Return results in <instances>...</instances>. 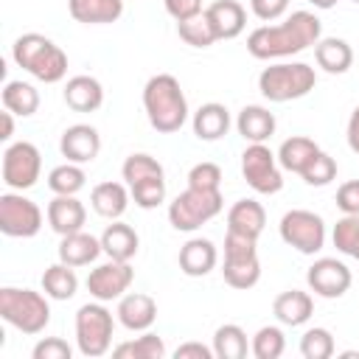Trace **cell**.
Instances as JSON below:
<instances>
[{"label":"cell","mask_w":359,"mask_h":359,"mask_svg":"<svg viewBox=\"0 0 359 359\" xmlns=\"http://www.w3.org/2000/svg\"><path fill=\"white\" fill-rule=\"evenodd\" d=\"M42 171V154L34 143L20 140L3 151V182L11 191H28L36 185Z\"/></svg>","instance_id":"cell-11"},{"label":"cell","mask_w":359,"mask_h":359,"mask_svg":"<svg viewBox=\"0 0 359 359\" xmlns=\"http://www.w3.org/2000/svg\"><path fill=\"white\" fill-rule=\"evenodd\" d=\"M280 238L303 255H314L325 244V222L314 210L294 208L280 219Z\"/></svg>","instance_id":"cell-9"},{"label":"cell","mask_w":359,"mask_h":359,"mask_svg":"<svg viewBox=\"0 0 359 359\" xmlns=\"http://www.w3.org/2000/svg\"><path fill=\"white\" fill-rule=\"evenodd\" d=\"M11 56H14V62L22 70H28L34 79H39L45 84H56L67 73L65 50L59 45H53L42 34H22V36H17V42L11 48Z\"/></svg>","instance_id":"cell-3"},{"label":"cell","mask_w":359,"mask_h":359,"mask_svg":"<svg viewBox=\"0 0 359 359\" xmlns=\"http://www.w3.org/2000/svg\"><path fill=\"white\" fill-rule=\"evenodd\" d=\"M266 227V210L261 202L255 199H238L230 210H227V230L247 236V238H258Z\"/></svg>","instance_id":"cell-18"},{"label":"cell","mask_w":359,"mask_h":359,"mask_svg":"<svg viewBox=\"0 0 359 359\" xmlns=\"http://www.w3.org/2000/svg\"><path fill=\"white\" fill-rule=\"evenodd\" d=\"M250 351H252L255 359H278L286 351V337H283V331L278 325H264L252 337Z\"/></svg>","instance_id":"cell-36"},{"label":"cell","mask_w":359,"mask_h":359,"mask_svg":"<svg viewBox=\"0 0 359 359\" xmlns=\"http://www.w3.org/2000/svg\"><path fill=\"white\" fill-rule=\"evenodd\" d=\"M241 174L255 194H278L283 188V177L278 168V154H272L264 143H250L241 154Z\"/></svg>","instance_id":"cell-10"},{"label":"cell","mask_w":359,"mask_h":359,"mask_svg":"<svg viewBox=\"0 0 359 359\" xmlns=\"http://www.w3.org/2000/svg\"><path fill=\"white\" fill-rule=\"evenodd\" d=\"M317 84V73L311 65L306 62H280V65H269L261 70L258 76V90L266 101L272 104H283V101H294L303 98L314 90Z\"/></svg>","instance_id":"cell-4"},{"label":"cell","mask_w":359,"mask_h":359,"mask_svg":"<svg viewBox=\"0 0 359 359\" xmlns=\"http://www.w3.org/2000/svg\"><path fill=\"white\" fill-rule=\"evenodd\" d=\"M188 185L202 188V191H219L222 185V168L216 163H196L188 171Z\"/></svg>","instance_id":"cell-43"},{"label":"cell","mask_w":359,"mask_h":359,"mask_svg":"<svg viewBox=\"0 0 359 359\" xmlns=\"http://www.w3.org/2000/svg\"><path fill=\"white\" fill-rule=\"evenodd\" d=\"M177 31H180V39H182L185 45H191V48H210V45L216 42V34H213V28H210L205 11L196 14V17H191V20L177 22Z\"/></svg>","instance_id":"cell-37"},{"label":"cell","mask_w":359,"mask_h":359,"mask_svg":"<svg viewBox=\"0 0 359 359\" xmlns=\"http://www.w3.org/2000/svg\"><path fill=\"white\" fill-rule=\"evenodd\" d=\"M219 261V252L213 247V241L208 238H191L180 247V269L188 278H202L208 275Z\"/></svg>","instance_id":"cell-20"},{"label":"cell","mask_w":359,"mask_h":359,"mask_svg":"<svg viewBox=\"0 0 359 359\" xmlns=\"http://www.w3.org/2000/svg\"><path fill=\"white\" fill-rule=\"evenodd\" d=\"M67 11L76 22L107 25L123 14V0H67Z\"/></svg>","instance_id":"cell-21"},{"label":"cell","mask_w":359,"mask_h":359,"mask_svg":"<svg viewBox=\"0 0 359 359\" xmlns=\"http://www.w3.org/2000/svg\"><path fill=\"white\" fill-rule=\"evenodd\" d=\"M300 177H303L306 185H311V188H323V185H328V182L337 177V160H334L331 154L320 151V154L309 163V168H306Z\"/></svg>","instance_id":"cell-42"},{"label":"cell","mask_w":359,"mask_h":359,"mask_svg":"<svg viewBox=\"0 0 359 359\" xmlns=\"http://www.w3.org/2000/svg\"><path fill=\"white\" fill-rule=\"evenodd\" d=\"M323 149L311 140V137H306V135H292V137H286L283 143H280V149H278V163H280V168H286V171H292V174H303L306 168H309V163L320 154Z\"/></svg>","instance_id":"cell-23"},{"label":"cell","mask_w":359,"mask_h":359,"mask_svg":"<svg viewBox=\"0 0 359 359\" xmlns=\"http://www.w3.org/2000/svg\"><path fill=\"white\" fill-rule=\"evenodd\" d=\"M224 208L222 191H202V188H191L177 194L174 202L168 205V222L174 230L191 233L196 227H202L205 222H210L213 216H219Z\"/></svg>","instance_id":"cell-6"},{"label":"cell","mask_w":359,"mask_h":359,"mask_svg":"<svg viewBox=\"0 0 359 359\" xmlns=\"http://www.w3.org/2000/svg\"><path fill=\"white\" fill-rule=\"evenodd\" d=\"M132 280H135V269L129 266V261H109L87 275V292L95 300L109 303V300H121L123 292L132 286Z\"/></svg>","instance_id":"cell-12"},{"label":"cell","mask_w":359,"mask_h":359,"mask_svg":"<svg viewBox=\"0 0 359 359\" xmlns=\"http://www.w3.org/2000/svg\"><path fill=\"white\" fill-rule=\"evenodd\" d=\"M320 20L311 11H292L280 25H261L247 36V50L255 59H283L320 42Z\"/></svg>","instance_id":"cell-1"},{"label":"cell","mask_w":359,"mask_h":359,"mask_svg":"<svg viewBox=\"0 0 359 359\" xmlns=\"http://www.w3.org/2000/svg\"><path fill=\"white\" fill-rule=\"evenodd\" d=\"M65 104L73 112H95L104 104V87L93 76H73L65 84Z\"/></svg>","instance_id":"cell-19"},{"label":"cell","mask_w":359,"mask_h":359,"mask_svg":"<svg viewBox=\"0 0 359 359\" xmlns=\"http://www.w3.org/2000/svg\"><path fill=\"white\" fill-rule=\"evenodd\" d=\"M353 3H359V0H353Z\"/></svg>","instance_id":"cell-53"},{"label":"cell","mask_w":359,"mask_h":359,"mask_svg":"<svg viewBox=\"0 0 359 359\" xmlns=\"http://www.w3.org/2000/svg\"><path fill=\"white\" fill-rule=\"evenodd\" d=\"M11 135H14V112L3 107V112H0V140H11Z\"/></svg>","instance_id":"cell-51"},{"label":"cell","mask_w":359,"mask_h":359,"mask_svg":"<svg viewBox=\"0 0 359 359\" xmlns=\"http://www.w3.org/2000/svg\"><path fill=\"white\" fill-rule=\"evenodd\" d=\"M101 238H93L90 233L79 230L70 236H62L59 241V261L70 264V266H87L101 255Z\"/></svg>","instance_id":"cell-22"},{"label":"cell","mask_w":359,"mask_h":359,"mask_svg":"<svg viewBox=\"0 0 359 359\" xmlns=\"http://www.w3.org/2000/svg\"><path fill=\"white\" fill-rule=\"evenodd\" d=\"M118 320L123 328L129 331H146L151 328V323L157 320V303L154 297L143 294V292H132V294H123L118 300Z\"/></svg>","instance_id":"cell-17"},{"label":"cell","mask_w":359,"mask_h":359,"mask_svg":"<svg viewBox=\"0 0 359 359\" xmlns=\"http://www.w3.org/2000/svg\"><path fill=\"white\" fill-rule=\"evenodd\" d=\"M351 280H353L351 278V269L342 261H337V258H320L306 272L309 289L314 294H320V297H328V300L342 297L351 289Z\"/></svg>","instance_id":"cell-13"},{"label":"cell","mask_w":359,"mask_h":359,"mask_svg":"<svg viewBox=\"0 0 359 359\" xmlns=\"http://www.w3.org/2000/svg\"><path fill=\"white\" fill-rule=\"evenodd\" d=\"M314 8H334L337 6V0H309Z\"/></svg>","instance_id":"cell-52"},{"label":"cell","mask_w":359,"mask_h":359,"mask_svg":"<svg viewBox=\"0 0 359 359\" xmlns=\"http://www.w3.org/2000/svg\"><path fill=\"white\" fill-rule=\"evenodd\" d=\"M236 129H238V135L244 140L264 143V140H269L275 135V115L266 107H258V104L244 107L238 112V118H236Z\"/></svg>","instance_id":"cell-24"},{"label":"cell","mask_w":359,"mask_h":359,"mask_svg":"<svg viewBox=\"0 0 359 359\" xmlns=\"http://www.w3.org/2000/svg\"><path fill=\"white\" fill-rule=\"evenodd\" d=\"M59 149L62 157H67V163H93L101 151V135L90 123H73L62 132Z\"/></svg>","instance_id":"cell-14"},{"label":"cell","mask_w":359,"mask_h":359,"mask_svg":"<svg viewBox=\"0 0 359 359\" xmlns=\"http://www.w3.org/2000/svg\"><path fill=\"white\" fill-rule=\"evenodd\" d=\"M250 351V342H247V334L241 325L236 323H224L216 328L213 334V353L219 359H244Z\"/></svg>","instance_id":"cell-32"},{"label":"cell","mask_w":359,"mask_h":359,"mask_svg":"<svg viewBox=\"0 0 359 359\" xmlns=\"http://www.w3.org/2000/svg\"><path fill=\"white\" fill-rule=\"evenodd\" d=\"M0 98H3V107L11 109L20 118H28V115H34L39 109V93L28 81H6Z\"/></svg>","instance_id":"cell-30"},{"label":"cell","mask_w":359,"mask_h":359,"mask_svg":"<svg viewBox=\"0 0 359 359\" xmlns=\"http://www.w3.org/2000/svg\"><path fill=\"white\" fill-rule=\"evenodd\" d=\"M272 311L275 317L283 323V325H303L311 311H314V300L309 292H300V289H289V292H280L272 303Z\"/></svg>","instance_id":"cell-25"},{"label":"cell","mask_w":359,"mask_h":359,"mask_svg":"<svg viewBox=\"0 0 359 359\" xmlns=\"http://www.w3.org/2000/svg\"><path fill=\"white\" fill-rule=\"evenodd\" d=\"M230 129V112L224 104H202L196 112H194V135L199 140H219L224 137Z\"/></svg>","instance_id":"cell-27"},{"label":"cell","mask_w":359,"mask_h":359,"mask_svg":"<svg viewBox=\"0 0 359 359\" xmlns=\"http://www.w3.org/2000/svg\"><path fill=\"white\" fill-rule=\"evenodd\" d=\"M126 185H137L143 180H151V177H163V165L151 157V154H129L123 160V168H121Z\"/></svg>","instance_id":"cell-38"},{"label":"cell","mask_w":359,"mask_h":359,"mask_svg":"<svg viewBox=\"0 0 359 359\" xmlns=\"http://www.w3.org/2000/svg\"><path fill=\"white\" fill-rule=\"evenodd\" d=\"M0 317L22 334H39L50 323L48 294H39L34 289L3 286L0 289Z\"/></svg>","instance_id":"cell-5"},{"label":"cell","mask_w":359,"mask_h":359,"mask_svg":"<svg viewBox=\"0 0 359 359\" xmlns=\"http://www.w3.org/2000/svg\"><path fill=\"white\" fill-rule=\"evenodd\" d=\"M112 328H115V320H112V311L107 306L98 303H84L79 311H76V342H79V351L90 359L95 356H104L112 345Z\"/></svg>","instance_id":"cell-7"},{"label":"cell","mask_w":359,"mask_h":359,"mask_svg":"<svg viewBox=\"0 0 359 359\" xmlns=\"http://www.w3.org/2000/svg\"><path fill=\"white\" fill-rule=\"evenodd\" d=\"M73 348L59 337H45L34 345V359H70Z\"/></svg>","instance_id":"cell-45"},{"label":"cell","mask_w":359,"mask_h":359,"mask_svg":"<svg viewBox=\"0 0 359 359\" xmlns=\"http://www.w3.org/2000/svg\"><path fill=\"white\" fill-rule=\"evenodd\" d=\"M205 17L216 34V39H236L247 25V11L236 0H216L205 8Z\"/></svg>","instance_id":"cell-15"},{"label":"cell","mask_w":359,"mask_h":359,"mask_svg":"<svg viewBox=\"0 0 359 359\" xmlns=\"http://www.w3.org/2000/svg\"><path fill=\"white\" fill-rule=\"evenodd\" d=\"M129 194H132V199H135L137 208L151 210V208H157V205L165 199V180H163V177L143 180V182H137V185H129Z\"/></svg>","instance_id":"cell-41"},{"label":"cell","mask_w":359,"mask_h":359,"mask_svg":"<svg viewBox=\"0 0 359 359\" xmlns=\"http://www.w3.org/2000/svg\"><path fill=\"white\" fill-rule=\"evenodd\" d=\"M174 356H177V359H210V356H216V353H213V348H208V345H202V342H185V345H180V348L174 351Z\"/></svg>","instance_id":"cell-49"},{"label":"cell","mask_w":359,"mask_h":359,"mask_svg":"<svg viewBox=\"0 0 359 359\" xmlns=\"http://www.w3.org/2000/svg\"><path fill=\"white\" fill-rule=\"evenodd\" d=\"M118 359H163L165 356V345L157 334H143L132 342H121L112 351Z\"/></svg>","instance_id":"cell-34"},{"label":"cell","mask_w":359,"mask_h":359,"mask_svg":"<svg viewBox=\"0 0 359 359\" xmlns=\"http://www.w3.org/2000/svg\"><path fill=\"white\" fill-rule=\"evenodd\" d=\"M143 107L149 115V123L163 132L174 135L188 121V101L180 87V81L171 73H157L143 87Z\"/></svg>","instance_id":"cell-2"},{"label":"cell","mask_w":359,"mask_h":359,"mask_svg":"<svg viewBox=\"0 0 359 359\" xmlns=\"http://www.w3.org/2000/svg\"><path fill=\"white\" fill-rule=\"evenodd\" d=\"M331 238H334V247H337L339 252H345V255H351V258L359 261V216H348V213H345V216L334 224Z\"/></svg>","instance_id":"cell-39"},{"label":"cell","mask_w":359,"mask_h":359,"mask_svg":"<svg viewBox=\"0 0 359 359\" xmlns=\"http://www.w3.org/2000/svg\"><path fill=\"white\" fill-rule=\"evenodd\" d=\"M87 222V210L84 205L76 199V196H65V194H56L48 205V224L53 233L59 236H70V233H79Z\"/></svg>","instance_id":"cell-16"},{"label":"cell","mask_w":359,"mask_h":359,"mask_svg":"<svg viewBox=\"0 0 359 359\" xmlns=\"http://www.w3.org/2000/svg\"><path fill=\"white\" fill-rule=\"evenodd\" d=\"M314 59H317V65H320L325 73L339 76V73H345V70L351 67L353 50H351V45H348L345 39H339V36H325V39H320V42L314 45Z\"/></svg>","instance_id":"cell-28"},{"label":"cell","mask_w":359,"mask_h":359,"mask_svg":"<svg viewBox=\"0 0 359 359\" xmlns=\"http://www.w3.org/2000/svg\"><path fill=\"white\" fill-rule=\"evenodd\" d=\"M84 171L79 163H65V165H56L50 174H48V188L53 194H65V196H76L81 188H84Z\"/></svg>","instance_id":"cell-35"},{"label":"cell","mask_w":359,"mask_h":359,"mask_svg":"<svg viewBox=\"0 0 359 359\" xmlns=\"http://www.w3.org/2000/svg\"><path fill=\"white\" fill-rule=\"evenodd\" d=\"M250 8H252V14H255L258 20L272 22V20H278V17L286 14L289 0H250Z\"/></svg>","instance_id":"cell-47"},{"label":"cell","mask_w":359,"mask_h":359,"mask_svg":"<svg viewBox=\"0 0 359 359\" xmlns=\"http://www.w3.org/2000/svg\"><path fill=\"white\" fill-rule=\"evenodd\" d=\"M348 146H351V151L359 154V107L348 118Z\"/></svg>","instance_id":"cell-50"},{"label":"cell","mask_w":359,"mask_h":359,"mask_svg":"<svg viewBox=\"0 0 359 359\" xmlns=\"http://www.w3.org/2000/svg\"><path fill=\"white\" fill-rule=\"evenodd\" d=\"M163 3H165V11H168L177 22L202 14V0H163Z\"/></svg>","instance_id":"cell-48"},{"label":"cell","mask_w":359,"mask_h":359,"mask_svg":"<svg viewBox=\"0 0 359 359\" xmlns=\"http://www.w3.org/2000/svg\"><path fill=\"white\" fill-rule=\"evenodd\" d=\"M90 205L104 219H121L129 205V194L121 182H98L90 194Z\"/></svg>","instance_id":"cell-29"},{"label":"cell","mask_w":359,"mask_h":359,"mask_svg":"<svg viewBox=\"0 0 359 359\" xmlns=\"http://www.w3.org/2000/svg\"><path fill=\"white\" fill-rule=\"evenodd\" d=\"M137 244H140L137 233H135L129 224L115 222V219H112V224H107V230L101 233V250H104L112 261H132L135 252H137Z\"/></svg>","instance_id":"cell-26"},{"label":"cell","mask_w":359,"mask_h":359,"mask_svg":"<svg viewBox=\"0 0 359 359\" xmlns=\"http://www.w3.org/2000/svg\"><path fill=\"white\" fill-rule=\"evenodd\" d=\"M337 208L348 216H359V180H348L337 191Z\"/></svg>","instance_id":"cell-46"},{"label":"cell","mask_w":359,"mask_h":359,"mask_svg":"<svg viewBox=\"0 0 359 359\" xmlns=\"http://www.w3.org/2000/svg\"><path fill=\"white\" fill-rule=\"evenodd\" d=\"M255 244H258V238H247V236H238V233L227 230V236H224V261H241V258L258 255Z\"/></svg>","instance_id":"cell-44"},{"label":"cell","mask_w":359,"mask_h":359,"mask_svg":"<svg viewBox=\"0 0 359 359\" xmlns=\"http://www.w3.org/2000/svg\"><path fill=\"white\" fill-rule=\"evenodd\" d=\"M42 227V210L36 202L22 196V191H8L0 196V233L11 238H31Z\"/></svg>","instance_id":"cell-8"},{"label":"cell","mask_w":359,"mask_h":359,"mask_svg":"<svg viewBox=\"0 0 359 359\" xmlns=\"http://www.w3.org/2000/svg\"><path fill=\"white\" fill-rule=\"evenodd\" d=\"M79 289V278L70 264H53L42 272V292L53 300H70Z\"/></svg>","instance_id":"cell-31"},{"label":"cell","mask_w":359,"mask_h":359,"mask_svg":"<svg viewBox=\"0 0 359 359\" xmlns=\"http://www.w3.org/2000/svg\"><path fill=\"white\" fill-rule=\"evenodd\" d=\"M222 275L233 289H252L261 278V261H258V255L241 258V261H224Z\"/></svg>","instance_id":"cell-33"},{"label":"cell","mask_w":359,"mask_h":359,"mask_svg":"<svg viewBox=\"0 0 359 359\" xmlns=\"http://www.w3.org/2000/svg\"><path fill=\"white\" fill-rule=\"evenodd\" d=\"M300 353L306 359H328L334 353V337L328 328H309L300 339Z\"/></svg>","instance_id":"cell-40"}]
</instances>
